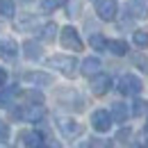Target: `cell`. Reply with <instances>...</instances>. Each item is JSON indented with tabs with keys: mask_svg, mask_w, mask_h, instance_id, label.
Segmentation results:
<instances>
[{
	"mask_svg": "<svg viewBox=\"0 0 148 148\" xmlns=\"http://www.w3.org/2000/svg\"><path fill=\"white\" fill-rule=\"evenodd\" d=\"M116 89L121 96H139L141 89H144V84H141V80L137 77V75L132 73H125L119 77V84H116Z\"/></svg>",
	"mask_w": 148,
	"mask_h": 148,
	"instance_id": "cell-1",
	"label": "cell"
},
{
	"mask_svg": "<svg viewBox=\"0 0 148 148\" xmlns=\"http://www.w3.org/2000/svg\"><path fill=\"white\" fill-rule=\"evenodd\" d=\"M48 66L57 69L59 73H64L66 77H73L75 69H77V59L75 57H66V55H55L48 59Z\"/></svg>",
	"mask_w": 148,
	"mask_h": 148,
	"instance_id": "cell-2",
	"label": "cell"
},
{
	"mask_svg": "<svg viewBox=\"0 0 148 148\" xmlns=\"http://www.w3.org/2000/svg\"><path fill=\"white\" fill-rule=\"evenodd\" d=\"M59 41H62V46H64L66 50H82V48H84V43H82V39L77 34V30L71 27V25H66V27L62 30Z\"/></svg>",
	"mask_w": 148,
	"mask_h": 148,
	"instance_id": "cell-3",
	"label": "cell"
},
{
	"mask_svg": "<svg viewBox=\"0 0 148 148\" xmlns=\"http://www.w3.org/2000/svg\"><path fill=\"white\" fill-rule=\"evenodd\" d=\"M96 14L103 21H114L119 14V2L116 0H96Z\"/></svg>",
	"mask_w": 148,
	"mask_h": 148,
	"instance_id": "cell-4",
	"label": "cell"
},
{
	"mask_svg": "<svg viewBox=\"0 0 148 148\" xmlns=\"http://www.w3.org/2000/svg\"><path fill=\"white\" fill-rule=\"evenodd\" d=\"M43 116H46L43 105H32V103H30L25 110H16L14 112V119H25V121H30V123H39Z\"/></svg>",
	"mask_w": 148,
	"mask_h": 148,
	"instance_id": "cell-5",
	"label": "cell"
},
{
	"mask_svg": "<svg viewBox=\"0 0 148 148\" xmlns=\"http://www.w3.org/2000/svg\"><path fill=\"white\" fill-rule=\"evenodd\" d=\"M112 114L107 110H96L91 114V125H93V130L96 132H107V130L112 128Z\"/></svg>",
	"mask_w": 148,
	"mask_h": 148,
	"instance_id": "cell-6",
	"label": "cell"
},
{
	"mask_svg": "<svg viewBox=\"0 0 148 148\" xmlns=\"http://www.w3.org/2000/svg\"><path fill=\"white\" fill-rule=\"evenodd\" d=\"M57 128H59V132H62L66 139H73V137H80V134H82V125H80L77 121H73V119H59V121H57Z\"/></svg>",
	"mask_w": 148,
	"mask_h": 148,
	"instance_id": "cell-7",
	"label": "cell"
},
{
	"mask_svg": "<svg viewBox=\"0 0 148 148\" xmlns=\"http://www.w3.org/2000/svg\"><path fill=\"white\" fill-rule=\"evenodd\" d=\"M110 87H112V77L110 75H105V73H96L93 75V80H91L93 96H105V93L110 91Z\"/></svg>",
	"mask_w": 148,
	"mask_h": 148,
	"instance_id": "cell-8",
	"label": "cell"
},
{
	"mask_svg": "<svg viewBox=\"0 0 148 148\" xmlns=\"http://www.w3.org/2000/svg\"><path fill=\"white\" fill-rule=\"evenodd\" d=\"M125 14L130 18H148V5L144 0H130L125 5Z\"/></svg>",
	"mask_w": 148,
	"mask_h": 148,
	"instance_id": "cell-9",
	"label": "cell"
},
{
	"mask_svg": "<svg viewBox=\"0 0 148 148\" xmlns=\"http://www.w3.org/2000/svg\"><path fill=\"white\" fill-rule=\"evenodd\" d=\"M25 82L37 84V87H48V84H53V77L41 71H30V73H25Z\"/></svg>",
	"mask_w": 148,
	"mask_h": 148,
	"instance_id": "cell-10",
	"label": "cell"
},
{
	"mask_svg": "<svg viewBox=\"0 0 148 148\" xmlns=\"http://www.w3.org/2000/svg\"><path fill=\"white\" fill-rule=\"evenodd\" d=\"M100 69H103V64H100L98 57H87V59L80 64V71L84 75H89V77H93L96 73H100Z\"/></svg>",
	"mask_w": 148,
	"mask_h": 148,
	"instance_id": "cell-11",
	"label": "cell"
},
{
	"mask_svg": "<svg viewBox=\"0 0 148 148\" xmlns=\"http://www.w3.org/2000/svg\"><path fill=\"white\" fill-rule=\"evenodd\" d=\"M0 55L5 57V59H16V55H18V43L14 41V39H5L2 43H0Z\"/></svg>",
	"mask_w": 148,
	"mask_h": 148,
	"instance_id": "cell-12",
	"label": "cell"
},
{
	"mask_svg": "<svg viewBox=\"0 0 148 148\" xmlns=\"http://www.w3.org/2000/svg\"><path fill=\"white\" fill-rule=\"evenodd\" d=\"M21 139L25 141V146H27V148H43V134L37 132V130H32V132H23Z\"/></svg>",
	"mask_w": 148,
	"mask_h": 148,
	"instance_id": "cell-13",
	"label": "cell"
},
{
	"mask_svg": "<svg viewBox=\"0 0 148 148\" xmlns=\"http://www.w3.org/2000/svg\"><path fill=\"white\" fill-rule=\"evenodd\" d=\"M110 114H112V121H116V123H125L128 116H130V110H128V105H123V103H114Z\"/></svg>",
	"mask_w": 148,
	"mask_h": 148,
	"instance_id": "cell-14",
	"label": "cell"
},
{
	"mask_svg": "<svg viewBox=\"0 0 148 148\" xmlns=\"http://www.w3.org/2000/svg\"><path fill=\"white\" fill-rule=\"evenodd\" d=\"M57 37V23H53V21H48V23H43L41 27H39V39L41 41H53V39Z\"/></svg>",
	"mask_w": 148,
	"mask_h": 148,
	"instance_id": "cell-15",
	"label": "cell"
},
{
	"mask_svg": "<svg viewBox=\"0 0 148 148\" xmlns=\"http://www.w3.org/2000/svg\"><path fill=\"white\" fill-rule=\"evenodd\" d=\"M23 55L27 59H41V43L39 41H25L23 43Z\"/></svg>",
	"mask_w": 148,
	"mask_h": 148,
	"instance_id": "cell-16",
	"label": "cell"
},
{
	"mask_svg": "<svg viewBox=\"0 0 148 148\" xmlns=\"http://www.w3.org/2000/svg\"><path fill=\"white\" fill-rule=\"evenodd\" d=\"M107 50L116 57H123V55H128V43L123 39H112V41H107Z\"/></svg>",
	"mask_w": 148,
	"mask_h": 148,
	"instance_id": "cell-17",
	"label": "cell"
},
{
	"mask_svg": "<svg viewBox=\"0 0 148 148\" xmlns=\"http://www.w3.org/2000/svg\"><path fill=\"white\" fill-rule=\"evenodd\" d=\"M18 96V87H7V89H2L0 91V107H7V105H12V100Z\"/></svg>",
	"mask_w": 148,
	"mask_h": 148,
	"instance_id": "cell-18",
	"label": "cell"
},
{
	"mask_svg": "<svg viewBox=\"0 0 148 148\" xmlns=\"http://www.w3.org/2000/svg\"><path fill=\"white\" fill-rule=\"evenodd\" d=\"M14 14H16L14 0H0V16L2 18H14Z\"/></svg>",
	"mask_w": 148,
	"mask_h": 148,
	"instance_id": "cell-19",
	"label": "cell"
},
{
	"mask_svg": "<svg viewBox=\"0 0 148 148\" xmlns=\"http://www.w3.org/2000/svg\"><path fill=\"white\" fill-rule=\"evenodd\" d=\"M132 43H134L137 48H148V32L146 30H137V32L132 34Z\"/></svg>",
	"mask_w": 148,
	"mask_h": 148,
	"instance_id": "cell-20",
	"label": "cell"
},
{
	"mask_svg": "<svg viewBox=\"0 0 148 148\" xmlns=\"http://www.w3.org/2000/svg\"><path fill=\"white\" fill-rule=\"evenodd\" d=\"M89 43H91L93 50H105V48H107V39L103 37V34H91Z\"/></svg>",
	"mask_w": 148,
	"mask_h": 148,
	"instance_id": "cell-21",
	"label": "cell"
},
{
	"mask_svg": "<svg viewBox=\"0 0 148 148\" xmlns=\"http://www.w3.org/2000/svg\"><path fill=\"white\" fill-rule=\"evenodd\" d=\"M64 5V0H41V12H46V14H50V12H55Z\"/></svg>",
	"mask_w": 148,
	"mask_h": 148,
	"instance_id": "cell-22",
	"label": "cell"
},
{
	"mask_svg": "<svg viewBox=\"0 0 148 148\" xmlns=\"http://www.w3.org/2000/svg\"><path fill=\"white\" fill-rule=\"evenodd\" d=\"M146 112H148L146 100H134V103H132V114H134V116H141V114H146Z\"/></svg>",
	"mask_w": 148,
	"mask_h": 148,
	"instance_id": "cell-23",
	"label": "cell"
},
{
	"mask_svg": "<svg viewBox=\"0 0 148 148\" xmlns=\"http://www.w3.org/2000/svg\"><path fill=\"white\" fill-rule=\"evenodd\" d=\"M25 98H27V103H32V105H43V93L41 91H27Z\"/></svg>",
	"mask_w": 148,
	"mask_h": 148,
	"instance_id": "cell-24",
	"label": "cell"
},
{
	"mask_svg": "<svg viewBox=\"0 0 148 148\" xmlns=\"http://www.w3.org/2000/svg\"><path fill=\"white\" fill-rule=\"evenodd\" d=\"M66 12H69L71 18H75V16L80 14V2H77V0H69V2H66Z\"/></svg>",
	"mask_w": 148,
	"mask_h": 148,
	"instance_id": "cell-25",
	"label": "cell"
},
{
	"mask_svg": "<svg viewBox=\"0 0 148 148\" xmlns=\"http://www.w3.org/2000/svg\"><path fill=\"white\" fill-rule=\"evenodd\" d=\"M7 139H9V128L5 121H0V144H5Z\"/></svg>",
	"mask_w": 148,
	"mask_h": 148,
	"instance_id": "cell-26",
	"label": "cell"
},
{
	"mask_svg": "<svg viewBox=\"0 0 148 148\" xmlns=\"http://www.w3.org/2000/svg\"><path fill=\"white\" fill-rule=\"evenodd\" d=\"M134 62H137V66H141V71H148V59L146 57H137Z\"/></svg>",
	"mask_w": 148,
	"mask_h": 148,
	"instance_id": "cell-27",
	"label": "cell"
},
{
	"mask_svg": "<svg viewBox=\"0 0 148 148\" xmlns=\"http://www.w3.org/2000/svg\"><path fill=\"white\" fill-rule=\"evenodd\" d=\"M130 137V130L125 128V130H121V132H119V134H116V141H125V139H128Z\"/></svg>",
	"mask_w": 148,
	"mask_h": 148,
	"instance_id": "cell-28",
	"label": "cell"
},
{
	"mask_svg": "<svg viewBox=\"0 0 148 148\" xmlns=\"http://www.w3.org/2000/svg\"><path fill=\"white\" fill-rule=\"evenodd\" d=\"M5 82H7V71L0 66V87H5Z\"/></svg>",
	"mask_w": 148,
	"mask_h": 148,
	"instance_id": "cell-29",
	"label": "cell"
},
{
	"mask_svg": "<svg viewBox=\"0 0 148 148\" xmlns=\"http://www.w3.org/2000/svg\"><path fill=\"white\" fill-rule=\"evenodd\" d=\"M80 148H93V146H91V144H82Z\"/></svg>",
	"mask_w": 148,
	"mask_h": 148,
	"instance_id": "cell-30",
	"label": "cell"
},
{
	"mask_svg": "<svg viewBox=\"0 0 148 148\" xmlns=\"http://www.w3.org/2000/svg\"><path fill=\"white\" fill-rule=\"evenodd\" d=\"M146 132H148V119H146Z\"/></svg>",
	"mask_w": 148,
	"mask_h": 148,
	"instance_id": "cell-31",
	"label": "cell"
},
{
	"mask_svg": "<svg viewBox=\"0 0 148 148\" xmlns=\"http://www.w3.org/2000/svg\"><path fill=\"white\" fill-rule=\"evenodd\" d=\"M23 2H32V0H23Z\"/></svg>",
	"mask_w": 148,
	"mask_h": 148,
	"instance_id": "cell-32",
	"label": "cell"
}]
</instances>
